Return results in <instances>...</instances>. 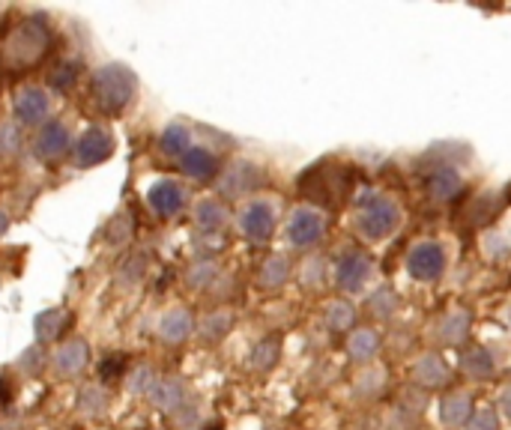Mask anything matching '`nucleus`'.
<instances>
[{"label": "nucleus", "mask_w": 511, "mask_h": 430, "mask_svg": "<svg viewBox=\"0 0 511 430\" xmlns=\"http://www.w3.org/2000/svg\"><path fill=\"white\" fill-rule=\"evenodd\" d=\"M278 353H282V344H278L275 338H264L257 344V347L252 350V356H248V364H252L255 371H269L278 359Z\"/></svg>", "instance_id": "nucleus-29"}, {"label": "nucleus", "mask_w": 511, "mask_h": 430, "mask_svg": "<svg viewBox=\"0 0 511 430\" xmlns=\"http://www.w3.org/2000/svg\"><path fill=\"white\" fill-rule=\"evenodd\" d=\"M78 72H81V67H78L76 60H72V63L63 60L60 67H54V72L49 75V84H51V87L58 90V93H67L72 84L78 81Z\"/></svg>", "instance_id": "nucleus-34"}, {"label": "nucleus", "mask_w": 511, "mask_h": 430, "mask_svg": "<svg viewBox=\"0 0 511 430\" xmlns=\"http://www.w3.org/2000/svg\"><path fill=\"white\" fill-rule=\"evenodd\" d=\"M225 221H228V210L221 207L219 201L203 198L198 207H194V224H198L203 233H219L225 228Z\"/></svg>", "instance_id": "nucleus-22"}, {"label": "nucleus", "mask_w": 511, "mask_h": 430, "mask_svg": "<svg viewBox=\"0 0 511 430\" xmlns=\"http://www.w3.org/2000/svg\"><path fill=\"white\" fill-rule=\"evenodd\" d=\"M180 167L192 180H210V176L219 171V158L203 147H189V153L180 158Z\"/></svg>", "instance_id": "nucleus-19"}, {"label": "nucleus", "mask_w": 511, "mask_h": 430, "mask_svg": "<svg viewBox=\"0 0 511 430\" xmlns=\"http://www.w3.org/2000/svg\"><path fill=\"white\" fill-rule=\"evenodd\" d=\"M150 400L162 413H176L180 407H185V389L180 380H159L156 389L150 391Z\"/></svg>", "instance_id": "nucleus-21"}, {"label": "nucleus", "mask_w": 511, "mask_h": 430, "mask_svg": "<svg viewBox=\"0 0 511 430\" xmlns=\"http://www.w3.org/2000/svg\"><path fill=\"white\" fill-rule=\"evenodd\" d=\"M461 371L476 380L490 377V373H494V359H490V353L485 347H470V350H463V356H461Z\"/></svg>", "instance_id": "nucleus-25"}, {"label": "nucleus", "mask_w": 511, "mask_h": 430, "mask_svg": "<svg viewBox=\"0 0 511 430\" xmlns=\"http://www.w3.org/2000/svg\"><path fill=\"white\" fill-rule=\"evenodd\" d=\"M470 323H472V314L467 311V308H452L449 314H443L440 320H436L431 338L436 344H461L463 338H467Z\"/></svg>", "instance_id": "nucleus-12"}, {"label": "nucleus", "mask_w": 511, "mask_h": 430, "mask_svg": "<svg viewBox=\"0 0 511 430\" xmlns=\"http://www.w3.org/2000/svg\"><path fill=\"white\" fill-rule=\"evenodd\" d=\"M207 430H221V427H219V425H212V427H207Z\"/></svg>", "instance_id": "nucleus-46"}, {"label": "nucleus", "mask_w": 511, "mask_h": 430, "mask_svg": "<svg viewBox=\"0 0 511 430\" xmlns=\"http://www.w3.org/2000/svg\"><path fill=\"white\" fill-rule=\"evenodd\" d=\"M13 382H9L6 377H0V413H6V407L13 404Z\"/></svg>", "instance_id": "nucleus-43"}, {"label": "nucleus", "mask_w": 511, "mask_h": 430, "mask_svg": "<svg viewBox=\"0 0 511 430\" xmlns=\"http://www.w3.org/2000/svg\"><path fill=\"white\" fill-rule=\"evenodd\" d=\"M144 273H147V255H141V251H138V255H129L123 264H120L117 278H120V284L135 287L144 278Z\"/></svg>", "instance_id": "nucleus-30"}, {"label": "nucleus", "mask_w": 511, "mask_h": 430, "mask_svg": "<svg viewBox=\"0 0 511 430\" xmlns=\"http://www.w3.org/2000/svg\"><path fill=\"white\" fill-rule=\"evenodd\" d=\"M111 156H114V135H111L108 129L93 126V129H87V132L78 138L76 162L81 167H96L102 162H108Z\"/></svg>", "instance_id": "nucleus-9"}, {"label": "nucleus", "mask_w": 511, "mask_h": 430, "mask_svg": "<svg viewBox=\"0 0 511 430\" xmlns=\"http://www.w3.org/2000/svg\"><path fill=\"white\" fill-rule=\"evenodd\" d=\"M395 305H398V299H395V293L389 287H380L377 293L368 299L371 314H377V317H392L395 314Z\"/></svg>", "instance_id": "nucleus-37"}, {"label": "nucleus", "mask_w": 511, "mask_h": 430, "mask_svg": "<svg viewBox=\"0 0 511 430\" xmlns=\"http://www.w3.org/2000/svg\"><path fill=\"white\" fill-rule=\"evenodd\" d=\"M22 149V129L15 123L0 126V156H15Z\"/></svg>", "instance_id": "nucleus-39"}, {"label": "nucleus", "mask_w": 511, "mask_h": 430, "mask_svg": "<svg viewBox=\"0 0 511 430\" xmlns=\"http://www.w3.org/2000/svg\"><path fill=\"white\" fill-rule=\"evenodd\" d=\"M18 368H22L24 373H40L45 368V347L42 344H33V347H27L22 356H18Z\"/></svg>", "instance_id": "nucleus-38"}, {"label": "nucleus", "mask_w": 511, "mask_h": 430, "mask_svg": "<svg viewBox=\"0 0 511 430\" xmlns=\"http://www.w3.org/2000/svg\"><path fill=\"white\" fill-rule=\"evenodd\" d=\"M69 326H72V314L67 311V308H45V311L36 314V320H33L36 341L40 344L58 341Z\"/></svg>", "instance_id": "nucleus-17"}, {"label": "nucleus", "mask_w": 511, "mask_h": 430, "mask_svg": "<svg viewBox=\"0 0 511 430\" xmlns=\"http://www.w3.org/2000/svg\"><path fill=\"white\" fill-rule=\"evenodd\" d=\"M472 418V398L467 391H452V395L440 398L436 404V422L449 430H458L463 427Z\"/></svg>", "instance_id": "nucleus-11"}, {"label": "nucleus", "mask_w": 511, "mask_h": 430, "mask_svg": "<svg viewBox=\"0 0 511 430\" xmlns=\"http://www.w3.org/2000/svg\"><path fill=\"white\" fill-rule=\"evenodd\" d=\"M467 430H499V416L490 407H481L472 413V418L467 422Z\"/></svg>", "instance_id": "nucleus-40"}, {"label": "nucleus", "mask_w": 511, "mask_h": 430, "mask_svg": "<svg viewBox=\"0 0 511 430\" xmlns=\"http://www.w3.org/2000/svg\"><path fill=\"white\" fill-rule=\"evenodd\" d=\"M156 382H159V377H156V371L147 368V364H141V368H135L132 373H129V389H132L135 395H147V398H150V391L156 389Z\"/></svg>", "instance_id": "nucleus-36"}, {"label": "nucleus", "mask_w": 511, "mask_h": 430, "mask_svg": "<svg viewBox=\"0 0 511 430\" xmlns=\"http://www.w3.org/2000/svg\"><path fill=\"white\" fill-rule=\"evenodd\" d=\"M275 221H278L275 203H269L264 198L252 201L243 212H239V230H243V237L252 242H266L273 237Z\"/></svg>", "instance_id": "nucleus-7"}, {"label": "nucleus", "mask_w": 511, "mask_h": 430, "mask_svg": "<svg viewBox=\"0 0 511 430\" xmlns=\"http://www.w3.org/2000/svg\"><path fill=\"white\" fill-rule=\"evenodd\" d=\"M323 233H327V215L314 207L293 210L291 219H287V239H291V246H296V248L314 246Z\"/></svg>", "instance_id": "nucleus-6"}, {"label": "nucleus", "mask_w": 511, "mask_h": 430, "mask_svg": "<svg viewBox=\"0 0 511 430\" xmlns=\"http://www.w3.org/2000/svg\"><path fill=\"white\" fill-rule=\"evenodd\" d=\"M347 353H350V359H356V362H371L380 353V335L374 329L353 332L347 341Z\"/></svg>", "instance_id": "nucleus-23"}, {"label": "nucleus", "mask_w": 511, "mask_h": 430, "mask_svg": "<svg viewBox=\"0 0 511 430\" xmlns=\"http://www.w3.org/2000/svg\"><path fill=\"white\" fill-rule=\"evenodd\" d=\"M506 404H508V413H511V389H508V395H506Z\"/></svg>", "instance_id": "nucleus-45"}, {"label": "nucleus", "mask_w": 511, "mask_h": 430, "mask_svg": "<svg viewBox=\"0 0 511 430\" xmlns=\"http://www.w3.org/2000/svg\"><path fill=\"white\" fill-rule=\"evenodd\" d=\"M323 273H327V266H323L320 257L305 260V266H302V284H305V287H320V284H323Z\"/></svg>", "instance_id": "nucleus-41"}, {"label": "nucleus", "mask_w": 511, "mask_h": 430, "mask_svg": "<svg viewBox=\"0 0 511 430\" xmlns=\"http://www.w3.org/2000/svg\"><path fill=\"white\" fill-rule=\"evenodd\" d=\"M425 189H427V194H431L434 201L449 203V201H454V198L461 194L463 180H461L458 167H452V165H434V171L425 176Z\"/></svg>", "instance_id": "nucleus-10"}, {"label": "nucleus", "mask_w": 511, "mask_h": 430, "mask_svg": "<svg viewBox=\"0 0 511 430\" xmlns=\"http://www.w3.org/2000/svg\"><path fill=\"white\" fill-rule=\"evenodd\" d=\"M135 87H138V81H135L132 69L123 67V63H108V67L93 72L90 96L105 117H120L129 105H132Z\"/></svg>", "instance_id": "nucleus-1"}, {"label": "nucleus", "mask_w": 511, "mask_h": 430, "mask_svg": "<svg viewBox=\"0 0 511 430\" xmlns=\"http://www.w3.org/2000/svg\"><path fill=\"white\" fill-rule=\"evenodd\" d=\"M192 329H194V323H192V314L185 311V308H174V311L165 314L162 323H159L162 341H168V344H183L192 335Z\"/></svg>", "instance_id": "nucleus-20"}, {"label": "nucleus", "mask_w": 511, "mask_h": 430, "mask_svg": "<svg viewBox=\"0 0 511 430\" xmlns=\"http://www.w3.org/2000/svg\"><path fill=\"white\" fill-rule=\"evenodd\" d=\"M129 368V356L126 353H108L105 359L99 362V380L102 382H117Z\"/></svg>", "instance_id": "nucleus-33"}, {"label": "nucleus", "mask_w": 511, "mask_h": 430, "mask_svg": "<svg viewBox=\"0 0 511 430\" xmlns=\"http://www.w3.org/2000/svg\"><path fill=\"white\" fill-rule=\"evenodd\" d=\"M371 275H374V260H371L365 251L347 248L338 257V264H336V284L344 290V293H359V290L368 284Z\"/></svg>", "instance_id": "nucleus-5"}, {"label": "nucleus", "mask_w": 511, "mask_h": 430, "mask_svg": "<svg viewBox=\"0 0 511 430\" xmlns=\"http://www.w3.org/2000/svg\"><path fill=\"white\" fill-rule=\"evenodd\" d=\"M6 230H9V215H6V212H0V237H4Z\"/></svg>", "instance_id": "nucleus-44"}, {"label": "nucleus", "mask_w": 511, "mask_h": 430, "mask_svg": "<svg viewBox=\"0 0 511 430\" xmlns=\"http://www.w3.org/2000/svg\"><path fill=\"white\" fill-rule=\"evenodd\" d=\"M383 380H386V373L380 371V368H371L368 373H362L359 377V395H377L380 389H383Z\"/></svg>", "instance_id": "nucleus-42"}, {"label": "nucleus", "mask_w": 511, "mask_h": 430, "mask_svg": "<svg viewBox=\"0 0 511 430\" xmlns=\"http://www.w3.org/2000/svg\"><path fill=\"white\" fill-rule=\"evenodd\" d=\"M230 323H234V317H230L228 311H212L201 320V338L203 341H219L225 338Z\"/></svg>", "instance_id": "nucleus-28"}, {"label": "nucleus", "mask_w": 511, "mask_h": 430, "mask_svg": "<svg viewBox=\"0 0 511 430\" xmlns=\"http://www.w3.org/2000/svg\"><path fill=\"white\" fill-rule=\"evenodd\" d=\"M260 183H264V171L255 162L239 158V162L228 165L225 174L219 176V192L225 198H243V194H252Z\"/></svg>", "instance_id": "nucleus-8"}, {"label": "nucleus", "mask_w": 511, "mask_h": 430, "mask_svg": "<svg viewBox=\"0 0 511 430\" xmlns=\"http://www.w3.org/2000/svg\"><path fill=\"white\" fill-rule=\"evenodd\" d=\"M87 364H90V347L81 338H69L54 353V368H58L60 377H76Z\"/></svg>", "instance_id": "nucleus-14"}, {"label": "nucleus", "mask_w": 511, "mask_h": 430, "mask_svg": "<svg viewBox=\"0 0 511 430\" xmlns=\"http://www.w3.org/2000/svg\"><path fill=\"white\" fill-rule=\"evenodd\" d=\"M67 149H69L67 126L58 123V120H51V123H45L40 129V135H36V156H40L42 162H54V158H60Z\"/></svg>", "instance_id": "nucleus-15"}, {"label": "nucleus", "mask_w": 511, "mask_h": 430, "mask_svg": "<svg viewBox=\"0 0 511 430\" xmlns=\"http://www.w3.org/2000/svg\"><path fill=\"white\" fill-rule=\"evenodd\" d=\"M323 320H327V326L332 332H347L353 320H356V311H353L350 302H329L327 305V314H323Z\"/></svg>", "instance_id": "nucleus-27"}, {"label": "nucleus", "mask_w": 511, "mask_h": 430, "mask_svg": "<svg viewBox=\"0 0 511 430\" xmlns=\"http://www.w3.org/2000/svg\"><path fill=\"white\" fill-rule=\"evenodd\" d=\"M216 275H219V266L212 264V260H198V264H192V269H189V284H192L194 290L212 287Z\"/></svg>", "instance_id": "nucleus-35"}, {"label": "nucleus", "mask_w": 511, "mask_h": 430, "mask_svg": "<svg viewBox=\"0 0 511 430\" xmlns=\"http://www.w3.org/2000/svg\"><path fill=\"white\" fill-rule=\"evenodd\" d=\"M401 219L404 215H401V207H398V201L374 194V198L362 203V210L356 215V230L362 239L383 242L386 237H392V233L401 228Z\"/></svg>", "instance_id": "nucleus-3"}, {"label": "nucleus", "mask_w": 511, "mask_h": 430, "mask_svg": "<svg viewBox=\"0 0 511 430\" xmlns=\"http://www.w3.org/2000/svg\"><path fill=\"white\" fill-rule=\"evenodd\" d=\"M189 144H192V132L183 123H171L159 138L162 153L165 156H176V158H183L185 153H189Z\"/></svg>", "instance_id": "nucleus-24"}, {"label": "nucleus", "mask_w": 511, "mask_h": 430, "mask_svg": "<svg viewBox=\"0 0 511 430\" xmlns=\"http://www.w3.org/2000/svg\"><path fill=\"white\" fill-rule=\"evenodd\" d=\"M132 233H135V221L129 219L126 212H120L108 221L105 239H108V246H126V242L132 239Z\"/></svg>", "instance_id": "nucleus-31"}, {"label": "nucleus", "mask_w": 511, "mask_h": 430, "mask_svg": "<svg viewBox=\"0 0 511 430\" xmlns=\"http://www.w3.org/2000/svg\"><path fill=\"white\" fill-rule=\"evenodd\" d=\"M287 278H291V264H287V257L284 255L266 257L264 269H260V284L266 290H278L287 284Z\"/></svg>", "instance_id": "nucleus-26"}, {"label": "nucleus", "mask_w": 511, "mask_h": 430, "mask_svg": "<svg viewBox=\"0 0 511 430\" xmlns=\"http://www.w3.org/2000/svg\"><path fill=\"white\" fill-rule=\"evenodd\" d=\"M147 201L159 215H176L185 207V189L176 180H159L147 192Z\"/></svg>", "instance_id": "nucleus-13"}, {"label": "nucleus", "mask_w": 511, "mask_h": 430, "mask_svg": "<svg viewBox=\"0 0 511 430\" xmlns=\"http://www.w3.org/2000/svg\"><path fill=\"white\" fill-rule=\"evenodd\" d=\"M407 273L416 282H436L445 273V248L434 239L416 242L407 255Z\"/></svg>", "instance_id": "nucleus-4"}, {"label": "nucleus", "mask_w": 511, "mask_h": 430, "mask_svg": "<svg viewBox=\"0 0 511 430\" xmlns=\"http://www.w3.org/2000/svg\"><path fill=\"white\" fill-rule=\"evenodd\" d=\"M15 114H18V120H22V123H27V126L42 123V120L49 117V96H45V90H40V87H24V90L15 96Z\"/></svg>", "instance_id": "nucleus-16"}, {"label": "nucleus", "mask_w": 511, "mask_h": 430, "mask_svg": "<svg viewBox=\"0 0 511 430\" xmlns=\"http://www.w3.org/2000/svg\"><path fill=\"white\" fill-rule=\"evenodd\" d=\"M51 31H49V18L31 15L15 27L13 40L6 42V58L13 67H33L42 60V54L49 51Z\"/></svg>", "instance_id": "nucleus-2"}, {"label": "nucleus", "mask_w": 511, "mask_h": 430, "mask_svg": "<svg viewBox=\"0 0 511 430\" xmlns=\"http://www.w3.org/2000/svg\"><path fill=\"white\" fill-rule=\"evenodd\" d=\"M413 380L425 389H440L449 382V364L436 353H427L419 362L413 364Z\"/></svg>", "instance_id": "nucleus-18"}, {"label": "nucleus", "mask_w": 511, "mask_h": 430, "mask_svg": "<svg viewBox=\"0 0 511 430\" xmlns=\"http://www.w3.org/2000/svg\"><path fill=\"white\" fill-rule=\"evenodd\" d=\"M78 407H81V413H87V416H99V413H105V407H108V395H105V389H102V386H87V389H81V395H78Z\"/></svg>", "instance_id": "nucleus-32"}]
</instances>
